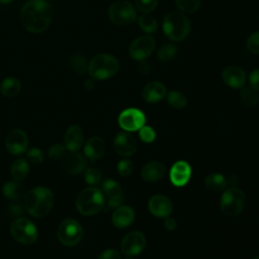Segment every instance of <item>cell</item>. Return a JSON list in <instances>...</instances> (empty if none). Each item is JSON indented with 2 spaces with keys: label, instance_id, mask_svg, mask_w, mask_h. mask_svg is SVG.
Segmentation results:
<instances>
[{
  "label": "cell",
  "instance_id": "obj_5",
  "mask_svg": "<svg viewBox=\"0 0 259 259\" xmlns=\"http://www.w3.org/2000/svg\"><path fill=\"white\" fill-rule=\"evenodd\" d=\"M104 206L103 193L95 187L83 189L76 198V207L83 215H93Z\"/></svg>",
  "mask_w": 259,
  "mask_h": 259
},
{
  "label": "cell",
  "instance_id": "obj_25",
  "mask_svg": "<svg viewBox=\"0 0 259 259\" xmlns=\"http://www.w3.org/2000/svg\"><path fill=\"white\" fill-rule=\"evenodd\" d=\"M21 89L20 81L14 77H7L5 78L0 84V92L3 96L12 98L18 95Z\"/></svg>",
  "mask_w": 259,
  "mask_h": 259
},
{
  "label": "cell",
  "instance_id": "obj_24",
  "mask_svg": "<svg viewBox=\"0 0 259 259\" xmlns=\"http://www.w3.org/2000/svg\"><path fill=\"white\" fill-rule=\"evenodd\" d=\"M165 174V167L158 161H152L144 165L141 171L142 178L147 182H156Z\"/></svg>",
  "mask_w": 259,
  "mask_h": 259
},
{
  "label": "cell",
  "instance_id": "obj_41",
  "mask_svg": "<svg viewBox=\"0 0 259 259\" xmlns=\"http://www.w3.org/2000/svg\"><path fill=\"white\" fill-rule=\"evenodd\" d=\"M27 159L32 164H39L44 161V153L38 148H31L27 152Z\"/></svg>",
  "mask_w": 259,
  "mask_h": 259
},
{
  "label": "cell",
  "instance_id": "obj_2",
  "mask_svg": "<svg viewBox=\"0 0 259 259\" xmlns=\"http://www.w3.org/2000/svg\"><path fill=\"white\" fill-rule=\"evenodd\" d=\"M54 205V194L47 187H35L24 196V208L35 218L46 217Z\"/></svg>",
  "mask_w": 259,
  "mask_h": 259
},
{
  "label": "cell",
  "instance_id": "obj_36",
  "mask_svg": "<svg viewBox=\"0 0 259 259\" xmlns=\"http://www.w3.org/2000/svg\"><path fill=\"white\" fill-rule=\"evenodd\" d=\"M84 178L89 185H97L101 180V173L96 168L90 167L85 170Z\"/></svg>",
  "mask_w": 259,
  "mask_h": 259
},
{
  "label": "cell",
  "instance_id": "obj_20",
  "mask_svg": "<svg viewBox=\"0 0 259 259\" xmlns=\"http://www.w3.org/2000/svg\"><path fill=\"white\" fill-rule=\"evenodd\" d=\"M135 220V210L128 205H119L112 213V224L118 228L123 229L128 227Z\"/></svg>",
  "mask_w": 259,
  "mask_h": 259
},
{
  "label": "cell",
  "instance_id": "obj_14",
  "mask_svg": "<svg viewBox=\"0 0 259 259\" xmlns=\"http://www.w3.org/2000/svg\"><path fill=\"white\" fill-rule=\"evenodd\" d=\"M113 147L115 152L122 157L132 156L138 147L136 138L130 134V132L118 133L113 141Z\"/></svg>",
  "mask_w": 259,
  "mask_h": 259
},
{
  "label": "cell",
  "instance_id": "obj_44",
  "mask_svg": "<svg viewBox=\"0 0 259 259\" xmlns=\"http://www.w3.org/2000/svg\"><path fill=\"white\" fill-rule=\"evenodd\" d=\"M164 226H165V228L167 230L173 231V230L176 229V221L174 219H172V218H168L167 217V219L164 222Z\"/></svg>",
  "mask_w": 259,
  "mask_h": 259
},
{
  "label": "cell",
  "instance_id": "obj_16",
  "mask_svg": "<svg viewBox=\"0 0 259 259\" xmlns=\"http://www.w3.org/2000/svg\"><path fill=\"white\" fill-rule=\"evenodd\" d=\"M222 78L229 87L234 89L243 88L246 83V74L244 70L236 65L226 67L222 73Z\"/></svg>",
  "mask_w": 259,
  "mask_h": 259
},
{
  "label": "cell",
  "instance_id": "obj_22",
  "mask_svg": "<svg viewBox=\"0 0 259 259\" xmlns=\"http://www.w3.org/2000/svg\"><path fill=\"white\" fill-rule=\"evenodd\" d=\"M63 166L67 173L71 175H77L85 170L86 159L77 152H71V154L66 156L64 159Z\"/></svg>",
  "mask_w": 259,
  "mask_h": 259
},
{
  "label": "cell",
  "instance_id": "obj_30",
  "mask_svg": "<svg viewBox=\"0 0 259 259\" xmlns=\"http://www.w3.org/2000/svg\"><path fill=\"white\" fill-rule=\"evenodd\" d=\"M3 194L9 199H18L22 194V186L18 181H8L3 185Z\"/></svg>",
  "mask_w": 259,
  "mask_h": 259
},
{
  "label": "cell",
  "instance_id": "obj_17",
  "mask_svg": "<svg viewBox=\"0 0 259 259\" xmlns=\"http://www.w3.org/2000/svg\"><path fill=\"white\" fill-rule=\"evenodd\" d=\"M102 189L107 197L109 208H116L123 202V191L121 186L113 179H107L102 183Z\"/></svg>",
  "mask_w": 259,
  "mask_h": 259
},
{
  "label": "cell",
  "instance_id": "obj_48",
  "mask_svg": "<svg viewBox=\"0 0 259 259\" xmlns=\"http://www.w3.org/2000/svg\"><path fill=\"white\" fill-rule=\"evenodd\" d=\"M13 0H0V3L1 4H8V3H11Z\"/></svg>",
  "mask_w": 259,
  "mask_h": 259
},
{
  "label": "cell",
  "instance_id": "obj_46",
  "mask_svg": "<svg viewBox=\"0 0 259 259\" xmlns=\"http://www.w3.org/2000/svg\"><path fill=\"white\" fill-rule=\"evenodd\" d=\"M139 69H140V71H141V73L142 74H148L149 72H150V67H149V64L148 63H142L141 65H140V67H139Z\"/></svg>",
  "mask_w": 259,
  "mask_h": 259
},
{
  "label": "cell",
  "instance_id": "obj_4",
  "mask_svg": "<svg viewBox=\"0 0 259 259\" xmlns=\"http://www.w3.org/2000/svg\"><path fill=\"white\" fill-rule=\"evenodd\" d=\"M119 69L118 60L109 54H98L88 64V73L94 80H105L114 76Z\"/></svg>",
  "mask_w": 259,
  "mask_h": 259
},
{
  "label": "cell",
  "instance_id": "obj_49",
  "mask_svg": "<svg viewBox=\"0 0 259 259\" xmlns=\"http://www.w3.org/2000/svg\"><path fill=\"white\" fill-rule=\"evenodd\" d=\"M253 259H259V255H258V256H256V257H254Z\"/></svg>",
  "mask_w": 259,
  "mask_h": 259
},
{
  "label": "cell",
  "instance_id": "obj_10",
  "mask_svg": "<svg viewBox=\"0 0 259 259\" xmlns=\"http://www.w3.org/2000/svg\"><path fill=\"white\" fill-rule=\"evenodd\" d=\"M155 47L156 41L151 35H141L132 41L128 53L132 59L144 61L154 52Z\"/></svg>",
  "mask_w": 259,
  "mask_h": 259
},
{
  "label": "cell",
  "instance_id": "obj_33",
  "mask_svg": "<svg viewBox=\"0 0 259 259\" xmlns=\"http://www.w3.org/2000/svg\"><path fill=\"white\" fill-rule=\"evenodd\" d=\"M175 4L182 13L191 14L198 10L200 0H175Z\"/></svg>",
  "mask_w": 259,
  "mask_h": 259
},
{
  "label": "cell",
  "instance_id": "obj_39",
  "mask_svg": "<svg viewBox=\"0 0 259 259\" xmlns=\"http://www.w3.org/2000/svg\"><path fill=\"white\" fill-rule=\"evenodd\" d=\"M48 154H49V157L54 160L63 158L66 154V147L62 144H55L50 147Z\"/></svg>",
  "mask_w": 259,
  "mask_h": 259
},
{
  "label": "cell",
  "instance_id": "obj_21",
  "mask_svg": "<svg viewBox=\"0 0 259 259\" xmlns=\"http://www.w3.org/2000/svg\"><path fill=\"white\" fill-rule=\"evenodd\" d=\"M83 140H84V135H83L82 128L77 124H73L67 130L65 134V138H64L65 147L70 152H77L81 148L83 144Z\"/></svg>",
  "mask_w": 259,
  "mask_h": 259
},
{
  "label": "cell",
  "instance_id": "obj_28",
  "mask_svg": "<svg viewBox=\"0 0 259 259\" xmlns=\"http://www.w3.org/2000/svg\"><path fill=\"white\" fill-rule=\"evenodd\" d=\"M138 23L140 28L148 34L154 33L158 29V22L155 17L147 14H143L139 17Z\"/></svg>",
  "mask_w": 259,
  "mask_h": 259
},
{
  "label": "cell",
  "instance_id": "obj_27",
  "mask_svg": "<svg viewBox=\"0 0 259 259\" xmlns=\"http://www.w3.org/2000/svg\"><path fill=\"white\" fill-rule=\"evenodd\" d=\"M29 173V165L26 160L19 158L11 166V176L15 181L23 180Z\"/></svg>",
  "mask_w": 259,
  "mask_h": 259
},
{
  "label": "cell",
  "instance_id": "obj_45",
  "mask_svg": "<svg viewBox=\"0 0 259 259\" xmlns=\"http://www.w3.org/2000/svg\"><path fill=\"white\" fill-rule=\"evenodd\" d=\"M10 213H11V215H20L22 213L21 206L19 204L12 205V207L10 208Z\"/></svg>",
  "mask_w": 259,
  "mask_h": 259
},
{
  "label": "cell",
  "instance_id": "obj_12",
  "mask_svg": "<svg viewBox=\"0 0 259 259\" xmlns=\"http://www.w3.org/2000/svg\"><path fill=\"white\" fill-rule=\"evenodd\" d=\"M146 246V238L143 233L139 231H133L127 233L120 244L121 252L131 257L139 255Z\"/></svg>",
  "mask_w": 259,
  "mask_h": 259
},
{
  "label": "cell",
  "instance_id": "obj_1",
  "mask_svg": "<svg viewBox=\"0 0 259 259\" xmlns=\"http://www.w3.org/2000/svg\"><path fill=\"white\" fill-rule=\"evenodd\" d=\"M53 18V9L47 0H28L21 8L20 20L23 27L33 33L46 31Z\"/></svg>",
  "mask_w": 259,
  "mask_h": 259
},
{
  "label": "cell",
  "instance_id": "obj_18",
  "mask_svg": "<svg viewBox=\"0 0 259 259\" xmlns=\"http://www.w3.org/2000/svg\"><path fill=\"white\" fill-rule=\"evenodd\" d=\"M170 181L175 186H184L191 177V167L185 161H177L170 169Z\"/></svg>",
  "mask_w": 259,
  "mask_h": 259
},
{
  "label": "cell",
  "instance_id": "obj_35",
  "mask_svg": "<svg viewBox=\"0 0 259 259\" xmlns=\"http://www.w3.org/2000/svg\"><path fill=\"white\" fill-rule=\"evenodd\" d=\"M158 3L159 0H135L136 8L144 14L150 13L155 10Z\"/></svg>",
  "mask_w": 259,
  "mask_h": 259
},
{
  "label": "cell",
  "instance_id": "obj_37",
  "mask_svg": "<svg viewBox=\"0 0 259 259\" xmlns=\"http://www.w3.org/2000/svg\"><path fill=\"white\" fill-rule=\"evenodd\" d=\"M139 131H140L139 136L144 143H147V144L152 143L156 138L155 131L149 125H143Z\"/></svg>",
  "mask_w": 259,
  "mask_h": 259
},
{
  "label": "cell",
  "instance_id": "obj_7",
  "mask_svg": "<svg viewBox=\"0 0 259 259\" xmlns=\"http://www.w3.org/2000/svg\"><path fill=\"white\" fill-rule=\"evenodd\" d=\"M108 17L116 25H128L137 18L134 5L127 0H117L109 6Z\"/></svg>",
  "mask_w": 259,
  "mask_h": 259
},
{
  "label": "cell",
  "instance_id": "obj_50",
  "mask_svg": "<svg viewBox=\"0 0 259 259\" xmlns=\"http://www.w3.org/2000/svg\"><path fill=\"white\" fill-rule=\"evenodd\" d=\"M126 259H130V258H126Z\"/></svg>",
  "mask_w": 259,
  "mask_h": 259
},
{
  "label": "cell",
  "instance_id": "obj_32",
  "mask_svg": "<svg viewBox=\"0 0 259 259\" xmlns=\"http://www.w3.org/2000/svg\"><path fill=\"white\" fill-rule=\"evenodd\" d=\"M167 102L169 103L170 106L177 108V109H182L186 106L187 104V98L186 96L179 91H170L167 96Z\"/></svg>",
  "mask_w": 259,
  "mask_h": 259
},
{
  "label": "cell",
  "instance_id": "obj_15",
  "mask_svg": "<svg viewBox=\"0 0 259 259\" xmlns=\"http://www.w3.org/2000/svg\"><path fill=\"white\" fill-rule=\"evenodd\" d=\"M148 208L154 217L167 218L172 212L173 205L167 196L163 194H156L149 199Z\"/></svg>",
  "mask_w": 259,
  "mask_h": 259
},
{
  "label": "cell",
  "instance_id": "obj_8",
  "mask_svg": "<svg viewBox=\"0 0 259 259\" xmlns=\"http://www.w3.org/2000/svg\"><path fill=\"white\" fill-rule=\"evenodd\" d=\"M10 232L17 242L24 245H30L37 239L36 227L25 218L14 220L10 226Z\"/></svg>",
  "mask_w": 259,
  "mask_h": 259
},
{
  "label": "cell",
  "instance_id": "obj_34",
  "mask_svg": "<svg viewBox=\"0 0 259 259\" xmlns=\"http://www.w3.org/2000/svg\"><path fill=\"white\" fill-rule=\"evenodd\" d=\"M177 55V48L172 44H166L162 46L158 52L157 57L161 61H169L175 58Z\"/></svg>",
  "mask_w": 259,
  "mask_h": 259
},
{
  "label": "cell",
  "instance_id": "obj_42",
  "mask_svg": "<svg viewBox=\"0 0 259 259\" xmlns=\"http://www.w3.org/2000/svg\"><path fill=\"white\" fill-rule=\"evenodd\" d=\"M249 83L252 89L259 91V69L253 70L249 75Z\"/></svg>",
  "mask_w": 259,
  "mask_h": 259
},
{
  "label": "cell",
  "instance_id": "obj_31",
  "mask_svg": "<svg viewBox=\"0 0 259 259\" xmlns=\"http://www.w3.org/2000/svg\"><path fill=\"white\" fill-rule=\"evenodd\" d=\"M70 66L79 75H83L88 71L87 60L81 54H75L70 58Z\"/></svg>",
  "mask_w": 259,
  "mask_h": 259
},
{
  "label": "cell",
  "instance_id": "obj_19",
  "mask_svg": "<svg viewBox=\"0 0 259 259\" xmlns=\"http://www.w3.org/2000/svg\"><path fill=\"white\" fill-rule=\"evenodd\" d=\"M167 94L166 87L159 81H152L145 85L142 90V97L149 103L161 101Z\"/></svg>",
  "mask_w": 259,
  "mask_h": 259
},
{
  "label": "cell",
  "instance_id": "obj_38",
  "mask_svg": "<svg viewBox=\"0 0 259 259\" xmlns=\"http://www.w3.org/2000/svg\"><path fill=\"white\" fill-rule=\"evenodd\" d=\"M247 49L255 55H259V31L253 32L247 39Z\"/></svg>",
  "mask_w": 259,
  "mask_h": 259
},
{
  "label": "cell",
  "instance_id": "obj_11",
  "mask_svg": "<svg viewBox=\"0 0 259 259\" xmlns=\"http://www.w3.org/2000/svg\"><path fill=\"white\" fill-rule=\"evenodd\" d=\"M146 117L143 111L138 108L124 109L118 116V123L126 132H135L145 125Z\"/></svg>",
  "mask_w": 259,
  "mask_h": 259
},
{
  "label": "cell",
  "instance_id": "obj_9",
  "mask_svg": "<svg viewBox=\"0 0 259 259\" xmlns=\"http://www.w3.org/2000/svg\"><path fill=\"white\" fill-rule=\"evenodd\" d=\"M59 241L68 247L77 245L83 236V230L80 224L73 219H66L61 222L58 228Z\"/></svg>",
  "mask_w": 259,
  "mask_h": 259
},
{
  "label": "cell",
  "instance_id": "obj_13",
  "mask_svg": "<svg viewBox=\"0 0 259 259\" xmlns=\"http://www.w3.org/2000/svg\"><path fill=\"white\" fill-rule=\"evenodd\" d=\"M5 147L12 155L23 154L28 147V139L22 130H12L5 139Z\"/></svg>",
  "mask_w": 259,
  "mask_h": 259
},
{
  "label": "cell",
  "instance_id": "obj_3",
  "mask_svg": "<svg viewBox=\"0 0 259 259\" xmlns=\"http://www.w3.org/2000/svg\"><path fill=\"white\" fill-rule=\"evenodd\" d=\"M163 32L170 40H183L190 32V21L181 11H171L164 17Z\"/></svg>",
  "mask_w": 259,
  "mask_h": 259
},
{
  "label": "cell",
  "instance_id": "obj_40",
  "mask_svg": "<svg viewBox=\"0 0 259 259\" xmlns=\"http://www.w3.org/2000/svg\"><path fill=\"white\" fill-rule=\"evenodd\" d=\"M133 168H134L133 163L127 159H123V160L119 161L117 164V167H116L117 172L120 176H128L132 173Z\"/></svg>",
  "mask_w": 259,
  "mask_h": 259
},
{
  "label": "cell",
  "instance_id": "obj_26",
  "mask_svg": "<svg viewBox=\"0 0 259 259\" xmlns=\"http://www.w3.org/2000/svg\"><path fill=\"white\" fill-rule=\"evenodd\" d=\"M204 184H205V187L208 190L219 192V191L226 188V186L228 184V181H227L226 177L223 174H221V173H211V174H208L205 177Z\"/></svg>",
  "mask_w": 259,
  "mask_h": 259
},
{
  "label": "cell",
  "instance_id": "obj_43",
  "mask_svg": "<svg viewBox=\"0 0 259 259\" xmlns=\"http://www.w3.org/2000/svg\"><path fill=\"white\" fill-rule=\"evenodd\" d=\"M98 259H121V258H120V254L116 250L107 249L99 255Z\"/></svg>",
  "mask_w": 259,
  "mask_h": 259
},
{
  "label": "cell",
  "instance_id": "obj_6",
  "mask_svg": "<svg viewBox=\"0 0 259 259\" xmlns=\"http://www.w3.org/2000/svg\"><path fill=\"white\" fill-rule=\"evenodd\" d=\"M245 203L246 196L244 192L238 187L231 186L222 194L220 206L227 217H236L244 209Z\"/></svg>",
  "mask_w": 259,
  "mask_h": 259
},
{
  "label": "cell",
  "instance_id": "obj_23",
  "mask_svg": "<svg viewBox=\"0 0 259 259\" xmlns=\"http://www.w3.org/2000/svg\"><path fill=\"white\" fill-rule=\"evenodd\" d=\"M84 153L91 161L99 160L105 153L104 141L99 137L90 138L85 144Z\"/></svg>",
  "mask_w": 259,
  "mask_h": 259
},
{
  "label": "cell",
  "instance_id": "obj_29",
  "mask_svg": "<svg viewBox=\"0 0 259 259\" xmlns=\"http://www.w3.org/2000/svg\"><path fill=\"white\" fill-rule=\"evenodd\" d=\"M241 101L247 106H256L259 103V95L256 90L251 87H243L240 93Z\"/></svg>",
  "mask_w": 259,
  "mask_h": 259
},
{
  "label": "cell",
  "instance_id": "obj_47",
  "mask_svg": "<svg viewBox=\"0 0 259 259\" xmlns=\"http://www.w3.org/2000/svg\"><path fill=\"white\" fill-rule=\"evenodd\" d=\"M94 81H95V80L92 79V78L86 80V81H85V88L88 89V90L93 89V87H94V85H95V82H94Z\"/></svg>",
  "mask_w": 259,
  "mask_h": 259
}]
</instances>
